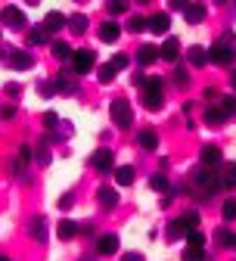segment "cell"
Segmentation results:
<instances>
[{"instance_id":"cell-39","label":"cell","mask_w":236,"mask_h":261,"mask_svg":"<svg viewBox=\"0 0 236 261\" xmlns=\"http://www.w3.org/2000/svg\"><path fill=\"white\" fill-rule=\"evenodd\" d=\"M112 65H115V69L121 72V69H127V56L124 53H118V56H112Z\"/></svg>"},{"instance_id":"cell-15","label":"cell","mask_w":236,"mask_h":261,"mask_svg":"<svg viewBox=\"0 0 236 261\" xmlns=\"http://www.w3.org/2000/svg\"><path fill=\"white\" fill-rule=\"evenodd\" d=\"M65 22H69V19H65L59 10H53V13H47V19H44V31H47V35H50V31H59Z\"/></svg>"},{"instance_id":"cell-47","label":"cell","mask_w":236,"mask_h":261,"mask_svg":"<svg viewBox=\"0 0 236 261\" xmlns=\"http://www.w3.org/2000/svg\"><path fill=\"white\" fill-rule=\"evenodd\" d=\"M16 115V109L13 106H4V112H0V118H13Z\"/></svg>"},{"instance_id":"cell-8","label":"cell","mask_w":236,"mask_h":261,"mask_svg":"<svg viewBox=\"0 0 236 261\" xmlns=\"http://www.w3.org/2000/svg\"><path fill=\"white\" fill-rule=\"evenodd\" d=\"M0 19H4L10 28H25V13L19 7H4V13H0Z\"/></svg>"},{"instance_id":"cell-16","label":"cell","mask_w":236,"mask_h":261,"mask_svg":"<svg viewBox=\"0 0 236 261\" xmlns=\"http://www.w3.org/2000/svg\"><path fill=\"white\" fill-rule=\"evenodd\" d=\"M159 59V47H152V44H143L140 50H137V62L140 65H152Z\"/></svg>"},{"instance_id":"cell-9","label":"cell","mask_w":236,"mask_h":261,"mask_svg":"<svg viewBox=\"0 0 236 261\" xmlns=\"http://www.w3.org/2000/svg\"><path fill=\"white\" fill-rule=\"evenodd\" d=\"M199 159H202V165H205V168H218L224 155H221V149H218V146H202Z\"/></svg>"},{"instance_id":"cell-27","label":"cell","mask_w":236,"mask_h":261,"mask_svg":"<svg viewBox=\"0 0 236 261\" xmlns=\"http://www.w3.org/2000/svg\"><path fill=\"white\" fill-rule=\"evenodd\" d=\"M38 44H47V31H44V25L28 31V47H38Z\"/></svg>"},{"instance_id":"cell-24","label":"cell","mask_w":236,"mask_h":261,"mask_svg":"<svg viewBox=\"0 0 236 261\" xmlns=\"http://www.w3.org/2000/svg\"><path fill=\"white\" fill-rule=\"evenodd\" d=\"M221 187H236V162L224 165V171H221Z\"/></svg>"},{"instance_id":"cell-34","label":"cell","mask_w":236,"mask_h":261,"mask_svg":"<svg viewBox=\"0 0 236 261\" xmlns=\"http://www.w3.org/2000/svg\"><path fill=\"white\" fill-rule=\"evenodd\" d=\"M221 112L224 115H236V96H224V100H221Z\"/></svg>"},{"instance_id":"cell-43","label":"cell","mask_w":236,"mask_h":261,"mask_svg":"<svg viewBox=\"0 0 236 261\" xmlns=\"http://www.w3.org/2000/svg\"><path fill=\"white\" fill-rule=\"evenodd\" d=\"M121 261H143V255H140V252H124Z\"/></svg>"},{"instance_id":"cell-31","label":"cell","mask_w":236,"mask_h":261,"mask_svg":"<svg viewBox=\"0 0 236 261\" xmlns=\"http://www.w3.org/2000/svg\"><path fill=\"white\" fill-rule=\"evenodd\" d=\"M187 243H190V249H205V233L193 230V233H187Z\"/></svg>"},{"instance_id":"cell-33","label":"cell","mask_w":236,"mask_h":261,"mask_svg":"<svg viewBox=\"0 0 236 261\" xmlns=\"http://www.w3.org/2000/svg\"><path fill=\"white\" fill-rule=\"evenodd\" d=\"M221 215H224V221H236V199H227L224 208H221Z\"/></svg>"},{"instance_id":"cell-35","label":"cell","mask_w":236,"mask_h":261,"mask_svg":"<svg viewBox=\"0 0 236 261\" xmlns=\"http://www.w3.org/2000/svg\"><path fill=\"white\" fill-rule=\"evenodd\" d=\"M183 261H205V249H187Z\"/></svg>"},{"instance_id":"cell-23","label":"cell","mask_w":236,"mask_h":261,"mask_svg":"<svg viewBox=\"0 0 236 261\" xmlns=\"http://www.w3.org/2000/svg\"><path fill=\"white\" fill-rule=\"evenodd\" d=\"M202 19H205V7H202V4H190L187 7V22L190 25H199Z\"/></svg>"},{"instance_id":"cell-36","label":"cell","mask_w":236,"mask_h":261,"mask_svg":"<svg viewBox=\"0 0 236 261\" xmlns=\"http://www.w3.org/2000/svg\"><path fill=\"white\" fill-rule=\"evenodd\" d=\"M149 187H152V190H159V193H162V190H168L165 174H152V177H149Z\"/></svg>"},{"instance_id":"cell-28","label":"cell","mask_w":236,"mask_h":261,"mask_svg":"<svg viewBox=\"0 0 236 261\" xmlns=\"http://www.w3.org/2000/svg\"><path fill=\"white\" fill-rule=\"evenodd\" d=\"M127 28H130V35H140V31H146V28H149V19H143V16H130Z\"/></svg>"},{"instance_id":"cell-3","label":"cell","mask_w":236,"mask_h":261,"mask_svg":"<svg viewBox=\"0 0 236 261\" xmlns=\"http://www.w3.org/2000/svg\"><path fill=\"white\" fill-rule=\"evenodd\" d=\"M162 103H165V96H162V81L159 78H146L143 81V106L146 109H162Z\"/></svg>"},{"instance_id":"cell-1","label":"cell","mask_w":236,"mask_h":261,"mask_svg":"<svg viewBox=\"0 0 236 261\" xmlns=\"http://www.w3.org/2000/svg\"><path fill=\"white\" fill-rule=\"evenodd\" d=\"M208 59H212V62H218V65H230V62L236 59V38H233V35L218 38V41H215V47L208 50Z\"/></svg>"},{"instance_id":"cell-12","label":"cell","mask_w":236,"mask_h":261,"mask_svg":"<svg viewBox=\"0 0 236 261\" xmlns=\"http://www.w3.org/2000/svg\"><path fill=\"white\" fill-rule=\"evenodd\" d=\"M28 230H31V240H35V243H47V218L38 215L35 221H31Z\"/></svg>"},{"instance_id":"cell-4","label":"cell","mask_w":236,"mask_h":261,"mask_svg":"<svg viewBox=\"0 0 236 261\" xmlns=\"http://www.w3.org/2000/svg\"><path fill=\"white\" fill-rule=\"evenodd\" d=\"M109 112H112V121H115L118 127H130V124H134V109H130L127 100H112Z\"/></svg>"},{"instance_id":"cell-21","label":"cell","mask_w":236,"mask_h":261,"mask_svg":"<svg viewBox=\"0 0 236 261\" xmlns=\"http://www.w3.org/2000/svg\"><path fill=\"white\" fill-rule=\"evenodd\" d=\"M115 72H118V69H115L112 62L99 65V69H96V81H99V84H112V81H115Z\"/></svg>"},{"instance_id":"cell-45","label":"cell","mask_w":236,"mask_h":261,"mask_svg":"<svg viewBox=\"0 0 236 261\" xmlns=\"http://www.w3.org/2000/svg\"><path fill=\"white\" fill-rule=\"evenodd\" d=\"M187 7H190L187 0H171V10H180V13H187Z\"/></svg>"},{"instance_id":"cell-10","label":"cell","mask_w":236,"mask_h":261,"mask_svg":"<svg viewBox=\"0 0 236 261\" xmlns=\"http://www.w3.org/2000/svg\"><path fill=\"white\" fill-rule=\"evenodd\" d=\"M96 252L99 255H115L118 252V237L115 233H103V237L96 240Z\"/></svg>"},{"instance_id":"cell-32","label":"cell","mask_w":236,"mask_h":261,"mask_svg":"<svg viewBox=\"0 0 236 261\" xmlns=\"http://www.w3.org/2000/svg\"><path fill=\"white\" fill-rule=\"evenodd\" d=\"M69 28L75 31V35H84V31H87V19L84 16H72L69 19Z\"/></svg>"},{"instance_id":"cell-48","label":"cell","mask_w":236,"mask_h":261,"mask_svg":"<svg viewBox=\"0 0 236 261\" xmlns=\"http://www.w3.org/2000/svg\"><path fill=\"white\" fill-rule=\"evenodd\" d=\"M59 208H72V196H62V199H59Z\"/></svg>"},{"instance_id":"cell-11","label":"cell","mask_w":236,"mask_h":261,"mask_svg":"<svg viewBox=\"0 0 236 261\" xmlns=\"http://www.w3.org/2000/svg\"><path fill=\"white\" fill-rule=\"evenodd\" d=\"M159 56L168 59V62H174V59L180 56V41H177V38H168V41L159 47Z\"/></svg>"},{"instance_id":"cell-13","label":"cell","mask_w":236,"mask_h":261,"mask_svg":"<svg viewBox=\"0 0 236 261\" xmlns=\"http://www.w3.org/2000/svg\"><path fill=\"white\" fill-rule=\"evenodd\" d=\"M168 28H171V16H168V13H159V16L149 19V31H152V35H168Z\"/></svg>"},{"instance_id":"cell-2","label":"cell","mask_w":236,"mask_h":261,"mask_svg":"<svg viewBox=\"0 0 236 261\" xmlns=\"http://www.w3.org/2000/svg\"><path fill=\"white\" fill-rule=\"evenodd\" d=\"M193 180H196V187L205 193V196H212V193L221 190V174H218L215 168H205V165H202V168L193 174Z\"/></svg>"},{"instance_id":"cell-50","label":"cell","mask_w":236,"mask_h":261,"mask_svg":"<svg viewBox=\"0 0 236 261\" xmlns=\"http://www.w3.org/2000/svg\"><path fill=\"white\" fill-rule=\"evenodd\" d=\"M0 261H10V258H7V255H0Z\"/></svg>"},{"instance_id":"cell-37","label":"cell","mask_w":236,"mask_h":261,"mask_svg":"<svg viewBox=\"0 0 236 261\" xmlns=\"http://www.w3.org/2000/svg\"><path fill=\"white\" fill-rule=\"evenodd\" d=\"M177 237H183V230H180L177 221H171V224H168V240H177Z\"/></svg>"},{"instance_id":"cell-25","label":"cell","mask_w":236,"mask_h":261,"mask_svg":"<svg viewBox=\"0 0 236 261\" xmlns=\"http://www.w3.org/2000/svg\"><path fill=\"white\" fill-rule=\"evenodd\" d=\"M115 180H118V187H130V184H134V168H130V165H121V168L115 171Z\"/></svg>"},{"instance_id":"cell-20","label":"cell","mask_w":236,"mask_h":261,"mask_svg":"<svg viewBox=\"0 0 236 261\" xmlns=\"http://www.w3.org/2000/svg\"><path fill=\"white\" fill-rule=\"evenodd\" d=\"M56 90L75 93V78H72V72H59V75H56Z\"/></svg>"},{"instance_id":"cell-5","label":"cell","mask_w":236,"mask_h":261,"mask_svg":"<svg viewBox=\"0 0 236 261\" xmlns=\"http://www.w3.org/2000/svg\"><path fill=\"white\" fill-rule=\"evenodd\" d=\"M93 62H96L93 50H78V53L72 56V69H75V75H87V72L93 69Z\"/></svg>"},{"instance_id":"cell-46","label":"cell","mask_w":236,"mask_h":261,"mask_svg":"<svg viewBox=\"0 0 236 261\" xmlns=\"http://www.w3.org/2000/svg\"><path fill=\"white\" fill-rule=\"evenodd\" d=\"M174 81H177V84H187L190 78H187V72H183V69H177V72H174Z\"/></svg>"},{"instance_id":"cell-19","label":"cell","mask_w":236,"mask_h":261,"mask_svg":"<svg viewBox=\"0 0 236 261\" xmlns=\"http://www.w3.org/2000/svg\"><path fill=\"white\" fill-rule=\"evenodd\" d=\"M81 230V227L75 224V221H69V218H65V221H59V227H56V233H59V240H72L75 233Z\"/></svg>"},{"instance_id":"cell-6","label":"cell","mask_w":236,"mask_h":261,"mask_svg":"<svg viewBox=\"0 0 236 261\" xmlns=\"http://www.w3.org/2000/svg\"><path fill=\"white\" fill-rule=\"evenodd\" d=\"M90 165H93L96 171H112V165H115L112 149H96V152L90 155Z\"/></svg>"},{"instance_id":"cell-41","label":"cell","mask_w":236,"mask_h":261,"mask_svg":"<svg viewBox=\"0 0 236 261\" xmlns=\"http://www.w3.org/2000/svg\"><path fill=\"white\" fill-rule=\"evenodd\" d=\"M124 10H127V4H121V0H115V4H109V13H112V16H121Z\"/></svg>"},{"instance_id":"cell-49","label":"cell","mask_w":236,"mask_h":261,"mask_svg":"<svg viewBox=\"0 0 236 261\" xmlns=\"http://www.w3.org/2000/svg\"><path fill=\"white\" fill-rule=\"evenodd\" d=\"M230 81H233V87H236V72H233V75H230Z\"/></svg>"},{"instance_id":"cell-51","label":"cell","mask_w":236,"mask_h":261,"mask_svg":"<svg viewBox=\"0 0 236 261\" xmlns=\"http://www.w3.org/2000/svg\"><path fill=\"white\" fill-rule=\"evenodd\" d=\"M230 246H233V249H236V237H233V243H230Z\"/></svg>"},{"instance_id":"cell-22","label":"cell","mask_w":236,"mask_h":261,"mask_svg":"<svg viewBox=\"0 0 236 261\" xmlns=\"http://www.w3.org/2000/svg\"><path fill=\"white\" fill-rule=\"evenodd\" d=\"M177 224H180V230H183V237H187V233H193V230H196L199 215H196V212H187L183 218H177Z\"/></svg>"},{"instance_id":"cell-30","label":"cell","mask_w":236,"mask_h":261,"mask_svg":"<svg viewBox=\"0 0 236 261\" xmlns=\"http://www.w3.org/2000/svg\"><path fill=\"white\" fill-rule=\"evenodd\" d=\"M53 56H56V59H72L75 53H72V47L65 44V41H56V44H53Z\"/></svg>"},{"instance_id":"cell-26","label":"cell","mask_w":236,"mask_h":261,"mask_svg":"<svg viewBox=\"0 0 236 261\" xmlns=\"http://www.w3.org/2000/svg\"><path fill=\"white\" fill-rule=\"evenodd\" d=\"M140 146H143V149H155V146H159V134H155V130H149V127L140 130Z\"/></svg>"},{"instance_id":"cell-14","label":"cell","mask_w":236,"mask_h":261,"mask_svg":"<svg viewBox=\"0 0 236 261\" xmlns=\"http://www.w3.org/2000/svg\"><path fill=\"white\" fill-rule=\"evenodd\" d=\"M96 199H99V205L115 208V205H118V193H115L112 187H99V190H96Z\"/></svg>"},{"instance_id":"cell-18","label":"cell","mask_w":236,"mask_h":261,"mask_svg":"<svg viewBox=\"0 0 236 261\" xmlns=\"http://www.w3.org/2000/svg\"><path fill=\"white\" fill-rule=\"evenodd\" d=\"M187 59H190V65H205L208 50H205V47H199V44H193V47L187 50Z\"/></svg>"},{"instance_id":"cell-29","label":"cell","mask_w":236,"mask_h":261,"mask_svg":"<svg viewBox=\"0 0 236 261\" xmlns=\"http://www.w3.org/2000/svg\"><path fill=\"white\" fill-rule=\"evenodd\" d=\"M224 118H227V115H224L221 109H205V124H212V127H221V124H224Z\"/></svg>"},{"instance_id":"cell-44","label":"cell","mask_w":236,"mask_h":261,"mask_svg":"<svg viewBox=\"0 0 236 261\" xmlns=\"http://www.w3.org/2000/svg\"><path fill=\"white\" fill-rule=\"evenodd\" d=\"M44 124L47 127H56V112H44Z\"/></svg>"},{"instance_id":"cell-42","label":"cell","mask_w":236,"mask_h":261,"mask_svg":"<svg viewBox=\"0 0 236 261\" xmlns=\"http://www.w3.org/2000/svg\"><path fill=\"white\" fill-rule=\"evenodd\" d=\"M53 93H56V84L44 81V84H41V96H53Z\"/></svg>"},{"instance_id":"cell-40","label":"cell","mask_w":236,"mask_h":261,"mask_svg":"<svg viewBox=\"0 0 236 261\" xmlns=\"http://www.w3.org/2000/svg\"><path fill=\"white\" fill-rule=\"evenodd\" d=\"M38 162H41V165H50V152H47V146H44V143L38 146Z\"/></svg>"},{"instance_id":"cell-17","label":"cell","mask_w":236,"mask_h":261,"mask_svg":"<svg viewBox=\"0 0 236 261\" xmlns=\"http://www.w3.org/2000/svg\"><path fill=\"white\" fill-rule=\"evenodd\" d=\"M118 35H121L118 22H106L103 28H99V41H106V44H115V41H118Z\"/></svg>"},{"instance_id":"cell-38","label":"cell","mask_w":236,"mask_h":261,"mask_svg":"<svg viewBox=\"0 0 236 261\" xmlns=\"http://www.w3.org/2000/svg\"><path fill=\"white\" fill-rule=\"evenodd\" d=\"M233 237H236V233L224 230V227H221V230H218V243H221V246H230V243H233Z\"/></svg>"},{"instance_id":"cell-7","label":"cell","mask_w":236,"mask_h":261,"mask_svg":"<svg viewBox=\"0 0 236 261\" xmlns=\"http://www.w3.org/2000/svg\"><path fill=\"white\" fill-rule=\"evenodd\" d=\"M13 69H19V72H25V69H31L35 65V59H31V53H25V50H10L7 56H4Z\"/></svg>"}]
</instances>
